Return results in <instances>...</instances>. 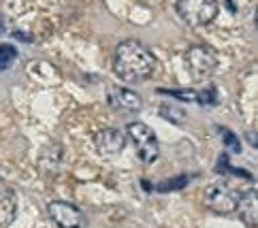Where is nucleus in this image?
<instances>
[{"instance_id":"1","label":"nucleus","mask_w":258,"mask_h":228,"mask_svg":"<svg viewBox=\"0 0 258 228\" xmlns=\"http://www.w3.org/2000/svg\"><path fill=\"white\" fill-rule=\"evenodd\" d=\"M154 68H156V58L143 43L128 39L117 45L113 56V70L122 81H126V84H141V81L152 77Z\"/></svg>"},{"instance_id":"2","label":"nucleus","mask_w":258,"mask_h":228,"mask_svg":"<svg viewBox=\"0 0 258 228\" xmlns=\"http://www.w3.org/2000/svg\"><path fill=\"white\" fill-rule=\"evenodd\" d=\"M175 11L183 24L192 26V28H203L218 17L220 5L218 0H177Z\"/></svg>"},{"instance_id":"3","label":"nucleus","mask_w":258,"mask_h":228,"mask_svg":"<svg viewBox=\"0 0 258 228\" xmlns=\"http://www.w3.org/2000/svg\"><path fill=\"white\" fill-rule=\"evenodd\" d=\"M203 200H205V207L211 209L214 213L228 215V213H235L239 203V192L233 186H228L226 181H216V184L205 188Z\"/></svg>"},{"instance_id":"4","label":"nucleus","mask_w":258,"mask_h":228,"mask_svg":"<svg viewBox=\"0 0 258 228\" xmlns=\"http://www.w3.org/2000/svg\"><path fill=\"white\" fill-rule=\"evenodd\" d=\"M186 66L195 81H205L218 68V53L207 45H192L186 51Z\"/></svg>"},{"instance_id":"5","label":"nucleus","mask_w":258,"mask_h":228,"mask_svg":"<svg viewBox=\"0 0 258 228\" xmlns=\"http://www.w3.org/2000/svg\"><path fill=\"white\" fill-rule=\"evenodd\" d=\"M126 132L131 136V141L135 143L137 156H139V160L143 164H152L158 160V154H160L158 139H156V134L150 126L143 122H133V124H128Z\"/></svg>"},{"instance_id":"6","label":"nucleus","mask_w":258,"mask_h":228,"mask_svg":"<svg viewBox=\"0 0 258 228\" xmlns=\"http://www.w3.org/2000/svg\"><path fill=\"white\" fill-rule=\"evenodd\" d=\"M47 213L60 228H84L86 226V217L81 213V209H77L73 203H67V200H51L47 205Z\"/></svg>"},{"instance_id":"7","label":"nucleus","mask_w":258,"mask_h":228,"mask_svg":"<svg viewBox=\"0 0 258 228\" xmlns=\"http://www.w3.org/2000/svg\"><path fill=\"white\" fill-rule=\"evenodd\" d=\"M94 147L100 156H117L126 147V134L115 128H103L94 134Z\"/></svg>"},{"instance_id":"8","label":"nucleus","mask_w":258,"mask_h":228,"mask_svg":"<svg viewBox=\"0 0 258 228\" xmlns=\"http://www.w3.org/2000/svg\"><path fill=\"white\" fill-rule=\"evenodd\" d=\"M107 100L113 109L124 111V113H137V111H141V107H143V100L139 94L128 88H117V86L109 90Z\"/></svg>"},{"instance_id":"9","label":"nucleus","mask_w":258,"mask_h":228,"mask_svg":"<svg viewBox=\"0 0 258 228\" xmlns=\"http://www.w3.org/2000/svg\"><path fill=\"white\" fill-rule=\"evenodd\" d=\"M235 211L239 213V217H241L247 228L258 226V200H256V190L254 188L239 194V203H237Z\"/></svg>"},{"instance_id":"10","label":"nucleus","mask_w":258,"mask_h":228,"mask_svg":"<svg viewBox=\"0 0 258 228\" xmlns=\"http://www.w3.org/2000/svg\"><path fill=\"white\" fill-rule=\"evenodd\" d=\"M62 156L64 151L58 143H49L47 147L41 151V158H39V169L45 177H56L60 173L62 167Z\"/></svg>"},{"instance_id":"11","label":"nucleus","mask_w":258,"mask_h":228,"mask_svg":"<svg viewBox=\"0 0 258 228\" xmlns=\"http://www.w3.org/2000/svg\"><path fill=\"white\" fill-rule=\"evenodd\" d=\"M17 215V196L11 188L0 186V228H9Z\"/></svg>"},{"instance_id":"12","label":"nucleus","mask_w":258,"mask_h":228,"mask_svg":"<svg viewBox=\"0 0 258 228\" xmlns=\"http://www.w3.org/2000/svg\"><path fill=\"white\" fill-rule=\"evenodd\" d=\"M190 175H179V177H175V179H164L160 181V184H156V190L158 192H173V190H181V188H186L190 184Z\"/></svg>"},{"instance_id":"13","label":"nucleus","mask_w":258,"mask_h":228,"mask_svg":"<svg viewBox=\"0 0 258 228\" xmlns=\"http://www.w3.org/2000/svg\"><path fill=\"white\" fill-rule=\"evenodd\" d=\"M160 115L164 120H171L173 124H183L186 122V111L181 107H175V105H162L160 107Z\"/></svg>"},{"instance_id":"14","label":"nucleus","mask_w":258,"mask_h":228,"mask_svg":"<svg viewBox=\"0 0 258 228\" xmlns=\"http://www.w3.org/2000/svg\"><path fill=\"white\" fill-rule=\"evenodd\" d=\"M15 60H17V49L13 47V45H9V43L0 45V70L11 68Z\"/></svg>"},{"instance_id":"15","label":"nucleus","mask_w":258,"mask_h":228,"mask_svg":"<svg viewBox=\"0 0 258 228\" xmlns=\"http://www.w3.org/2000/svg\"><path fill=\"white\" fill-rule=\"evenodd\" d=\"M162 94H171L179 100H190V103H197L199 100V92H192V90H160Z\"/></svg>"},{"instance_id":"16","label":"nucleus","mask_w":258,"mask_h":228,"mask_svg":"<svg viewBox=\"0 0 258 228\" xmlns=\"http://www.w3.org/2000/svg\"><path fill=\"white\" fill-rule=\"evenodd\" d=\"M218 130H220V134H222L224 145H226L230 151H241V143H239V139H237L233 132H230L228 128H218Z\"/></svg>"},{"instance_id":"17","label":"nucleus","mask_w":258,"mask_h":228,"mask_svg":"<svg viewBox=\"0 0 258 228\" xmlns=\"http://www.w3.org/2000/svg\"><path fill=\"white\" fill-rule=\"evenodd\" d=\"M247 139H250V143H252V145H254V147H256V143H258V141H256V136H254L252 132H250V134H247Z\"/></svg>"}]
</instances>
